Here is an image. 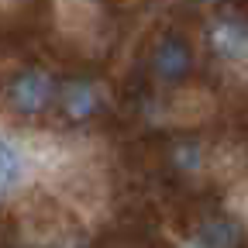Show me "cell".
<instances>
[{
  "instance_id": "52a82bcc",
  "label": "cell",
  "mask_w": 248,
  "mask_h": 248,
  "mask_svg": "<svg viewBox=\"0 0 248 248\" xmlns=\"http://www.w3.org/2000/svg\"><path fill=\"white\" fill-rule=\"evenodd\" d=\"M200 148L193 145V141H179L176 145V152H172V162H176V169H183V172H197L200 169Z\"/></svg>"
},
{
  "instance_id": "7a4b0ae2",
  "label": "cell",
  "mask_w": 248,
  "mask_h": 248,
  "mask_svg": "<svg viewBox=\"0 0 248 248\" xmlns=\"http://www.w3.org/2000/svg\"><path fill=\"white\" fill-rule=\"evenodd\" d=\"M207 42H210V52L217 59H224V62H248V21L234 17V14H224V17L210 21Z\"/></svg>"
},
{
  "instance_id": "277c9868",
  "label": "cell",
  "mask_w": 248,
  "mask_h": 248,
  "mask_svg": "<svg viewBox=\"0 0 248 248\" xmlns=\"http://www.w3.org/2000/svg\"><path fill=\"white\" fill-rule=\"evenodd\" d=\"M28 176V155L7 135H0V190H14Z\"/></svg>"
},
{
  "instance_id": "6da1fadb",
  "label": "cell",
  "mask_w": 248,
  "mask_h": 248,
  "mask_svg": "<svg viewBox=\"0 0 248 248\" xmlns=\"http://www.w3.org/2000/svg\"><path fill=\"white\" fill-rule=\"evenodd\" d=\"M52 97H55V83L42 69H24L7 86V104L17 114H42L52 104Z\"/></svg>"
},
{
  "instance_id": "3957f363",
  "label": "cell",
  "mask_w": 248,
  "mask_h": 248,
  "mask_svg": "<svg viewBox=\"0 0 248 248\" xmlns=\"http://www.w3.org/2000/svg\"><path fill=\"white\" fill-rule=\"evenodd\" d=\"M190 66H193L190 45H186L183 38H176V35L159 38V45L152 48V69H155V76L166 79V83L183 79L186 73H190Z\"/></svg>"
},
{
  "instance_id": "8992f818",
  "label": "cell",
  "mask_w": 248,
  "mask_h": 248,
  "mask_svg": "<svg viewBox=\"0 0 248 248\" xmlns=\"http://www.w3.org/2000/svg\"><path fill=\"white\" fill-rule=\"evenodd\" d=\"M238 241H241V231H238L234 221H228V217H214V221H207L197 231L200 248H238Z\"/></svg>"
},
{
  "instance_id": "ba28073f",
  "label": "cell",
  "mask_w": 248,
  "mask_h": 248,
  "mask_svg": "<svg viewBox=\"0 0 248 248\" xmlns=\"http://www.w3.org/2000/svg\"><path fill=\"white\" fill-rule=\"evenodd\" d=\"M193 248H200V245H193Z\"/></svg>"
},
{
  "instance_id": "5b68a950",
  "label": "cell",
  "mask_w": 248,
  "mask_h": 248,
  "mask_svg": "<svg viewBox=\"0 0 248 248\" xmlns=\"http://www.w3.org/2000/svg\"><path fill=\"white\" fill-rule=\"evenodd\" d=\"M100 104V93L93 90V83H83V79H73L62 86V110H66L73 121H86Z\"/></svg>"
}]
</instances>
